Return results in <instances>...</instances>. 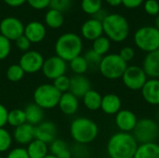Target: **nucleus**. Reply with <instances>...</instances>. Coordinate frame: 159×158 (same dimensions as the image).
<instances>
[{
	"instance_id": "nucleus-1",
	"label": "nucleus",
	"mask_w": 159,
	"mask_h": 158,
	"mask_svg": "<svg viewBox=\"0 0 159 158\" xmlns=\"http://www.w3.org/2000/svg\"><path fill=\"white\" fill-rule=\"evenodd\" d=\"M138 145L131 133L119 131L108 140L106 152L109 158H133Z\"/></svg>"
},
{
	"instance_id": "nucleus-2",
	"label": "nucleus",
	"mask_w": 159,
	"mask_h": 158,
	"mask_svg": "<svg viewBox=\"0 0 159 158\" xmlns=\"http://www.w3.org/2000/svg\"><path fill=\"white\" fill-rule=\"evenodd\" d=\"M70 134L77 144L86 145L98 137L99 127L89 117H77L71 123Z\"/></svg>"
},
{
	"instance_id": "nucleus-3",
	"label": "nucleus",
	"mask_w": 159,
	"mask_h": 158,
	"mask_svg": "<svg viewBox=\"0 0 159 158\" xmlns=\"http://www.w3.org/2000/svg\"><path fill=\"white\" fill-rule=\"evenodd\" d=\"M102 22L103 33L110 41L121 43L128 38L129 23L123 15L117 13L108 14Z\"/></svg>"
},
{
	"instance_id": "nucleus-4",
	"label": "nucleus",
	"mask_w": 159,
	"mask_h": 158,
	"mask_svg": "<svg viewBox=\"0 0 159 158\" xmlns=\"http://www.w3.org/2000/svg\"><path fill=\"white\" fill-rule=\"evenodd\" d=\"M82 50V39L75 33H65L61 34L55 43L56 55L66 62H69L73 59L81 55Z\"/></svg>"
},
{
	"instance_id": "nucleus-5",
	"label": "nucleus",
	"mask_w": 159,
	"mask_h": 158,
	"mask_svg": "<svg viewBox=\"0 0 159 158\" xmlns=\"http://www.w3.org/2000/svg\"><path fill=\"white\" fill-rule=\"evenodd\" d=\"M128 63L116 53H108L102 58L99 65L101 74L109 80H116L123 76Z\"/></svg>"
},
{
	"instance_id": "nucleus-6",
	"label": "nucleus",
	"mask_w": 159,
	"mask_h": 158,
	"mask_svg": "<svg viewBox=\"0 0 159 158\" xmlns=\"http://www.w3.org/2000/svg\"><path fill=\"white\" fill-rule=\"evenodd\" d=\"M61 93L53 84H42L38 86L33 94L34 102L43 110L53 109L58 106Z\"/></svg>"
},
{
	"instance_id": "nucleus-7",
	"label": "nucleus",
	"mask_w": 159,
	"mask_h": 158,
	"mask_svg": "<svg viewBox=\"0 0 159 158\" xmlns=\"http://www.w3.org/2000/svg\"><path fill=\"white\" fill-rule=\"evenodd\" d=\"M136 47L143 52L150 53L159 49V31L154 26L139 28L133 36Z\"/></svg>"
},
{
	"instance_id": "nucleus-8",
	"label": "nucleus",
	"mask_w": 159,
	"mask_h": 158,
	"mask_svg": "<svg viewBox=\"0 0 159 158\" xmlns=\"http://www.w3.org/2000/svg\"><path fill=\"white\" fill-rule=\"evenodd\" d=\"M132 135L139 144L154 142L159 136V125L152 118L139 119Z\"/></svg>"
},
{
	"instance_id": "nucleus-9",
	"label": "nucleus",
	"mask_w": 159,
	"mask_h": 158,
	"mask_svg": "<svg viewBox=\"0 0 159 158\" xmlns=\"http://www.w3.org/2000/svg\"><path fill=\"white\" fill-rule=\"evenodd\" d=\"M121 78L125 87L133 91L141 90L148 80L143 67L138 65L128 66Z\"/></svg>"
},
{
	"instance_id": "nucleus-10",
	"label": "nucleus",
	"mask_w": 159,
	"mask_h": 158,
	"mask_svg": "<svg viewBox=\"0 0 159 158\" xmlns=\"http://www.w3.org/2000/svg\"><path fill=\"white\" fill-rule=\"evenodd\" d=\"M45 59L43 55L36 50H28L24 52L19 61V65L24 73L35 74L42 70Z\"/></svg>"
},
{
	"instance_id": "nucleus-11",
	"label": "nucleus",
	"mask_w": 159,
	"mask_h": 158,
	"mask_svg": "<svg viewBox=\"0 0 159 158\" xmlns=\"http://www.w3.org/2000/svg\"><path fill=\"white\" fill-rule=\"evenodd\" d=\"M41 71L45 77L49 80H55L56 78L65 74L67 71V62L57 55L51 56L45 60Z\"/></svg>"
},
{
	"instance_id": "nucleus-12",
	"label": "nucleus",
	"mask_w": 159,
	"mask_h": 158,
	"mask_svg": "<svg viewBox=\"0 0 159 158\" xmlns=\"http://www.w3.org/2000/svg\"><path fill=\"white\" fill-rule=\"evenodd\" d=\"M24 33L23 23L15 17H7L0 22V34L9 41H15Z\"/></svg>"
},
{
	"instance_id": "nucleus-13",
	"label": "nucleus",
	"mask_w": 159,
	"mask_h": 158,
	"mask_svg": "<svg viewBox=\"0 0 159 158\" xmlns=\"http://www.w3.org/2000/svg\"><path fill=\"white\" fill-rule=\"evenodd\" d=\"M138 120L135 113L128 109H121L115 117V123L118 129L121 132L127 133H131L133 131Z\"/></svg>"
},
{
	"instance_id": "nucleus-14",
	"label": "nucleus",
	"mask_w": 159,
	"mask_h": 158,
	"mask_svg": "<svg viewBox=\"0 0 159 158\" xmlns=\"http://www.w3.org/2000/svg\"><path fill=\"white\" fill-rule=\"evenodd\" d=\"M57 136V127L51 121H43L34 127V139L39 140L48 145L50 144Z\"/></svg>"
},
{
	"instance_id": "nucleus-15",
	"label": "nucleus",
	"mask_w": 159,
	"mask_h": 158,
	"mask_svg": "<svg viewBox=\"0 0 159 158\" xmlns=\"http://www.w3.org/2000/svg\"><path fill=\"white\" fill-rule=\"evenodd\" d=\"M143 99L150 105H159V79L148 78L141 89Z\"/></svg>"
},
{
	"instance_id": "nucleus-16",
	"label": "nucleus",
	"mask_w": 159,
	"mask_h": 158,
	"mask_svg": "<svg viewBox=\"0 0 159 158\" xmlns=\"http://www.w3.org/2000/svg\"><path fill=\"white\" fill-rule=\"evenodd\" d=\"M91 89L90 80L84 74H75L70 78L69 92L75 97L83 98V96Z\"/></svg>"
},
{
	"instance_id": "nucleus-17",
	"label": "nucleus",
	"mask_w": 159,
	"mask_h": 158,
	"mask_svg": "<svg viewBox=\"0 0 159 158\" xmlns=\"http://www.w3.org/2000/svg\"><path fill=\"white\" fill-rule=\"evenodd\" d=\"M102 22L93 18L86 20L81 26V34L87 40L94 41L95 39L102 36Z\"/></svg>"
},
{
	"instance_id": "nucleus-18",
	"label": "nucleus",
	"mask_w": 159,
	"mask_h": 158,
	"mask_svg": "<svg viewBox=\"0 0 159 158\" xmlns=\"http://www.w3.org/2000/svg\"><path fill=\"white\" fill-rule=\"evenodd\" d=\"M142 67L148 78L159 79V49L145 55Z\"/></svg>"
},
{
	"instance_id": "nucleus-19",
	"label": "nucleus",
	"mask_w": 159,
	"mask_h": 158,
	"mask_svg": "<svg viewBox=\"0 0 159 158\" xmlns=\"http://www.w3.org/2000/svg\"><path fill=\"white\" fill-rule=\"evenodd\" d=\"M47 34L46 27L39 21H31L24 26L23 34L31 43H40L44 40Z\"/></svg>"
},
{
	"instance_id": "nucleus-20",
	"label": "nucleus",
	"mask_w": 159,
	"mask_h": 158,
	"mask_svg": "<svg viewBox=\"0 0 159 158\" xmlns=\"http://www.w3.org/2000/svg\"><path fill=\"white\" fill-rule=\"evenodd\" d=\"M12 138L20 145H28L34 140V127L24 123L14 129Z\"/></svg>"
},
{
	"instance_id": "nucleus-21",
	"label": "nucleus",
	"mask_w": 159,
	"mask_h": 158,
	"mask_svg": "<svg viewBox=\"0 0 159 158\" xmlns=\"http://www.w3.org/2000/svg\"><path fill=\"white\" fill-rule=\"evenodd\" d=\"M58 106L64 115H73L79 108V100L77 97L68 91L61 94Z\"/></svg>"
},
{
	"instance_id": "nucleus-22",
	"label": "nucleus",
	"mask_w": 159,
	"mask_h": 158,
	"mask_svg": "<svg viewBox=\"0 0 159 158\" xmlns=\"http://www.w3.org/2000/svg\"><path fill=\"white\" fill-rule=\"evenodd\" d=\"M122 107V101L120 97L114 93H108L102 96L101 109L102 111L109 115H116Z\"/></svg>"
},
{
	"instance_id": "nucleus-23",
	"label": "nucleus",
	"mask_w": 159,
	"mask_h": 158,
	"mask_svg": "<svg viewBox=\"0 0 159 158\" xmlns=\"http://www.w3.org/2000/svg\"><path fill=\"white\" fill-rule=\"evenodd\" d=\"M26 123L35 127L44 121V110L34 102L28 104L24 109Z\"/></svg>"
},
{
	"instance_id": "nucleus-24",
	"label": "nucleus",
	"mask_w": 159,
	"mask_h": 158,
	"mask_svg": "<svg viewBox=\"0 0 159 158\" xmlns=\"http://www.w3.org/2000/svg\"><path fill=\"white\" fill-rule=\"evenodd\" d=\"M133 158H159V144L156 142L139 144Z\"/></svg>"
},
{
	"instance_id": "nucleus-25",
	"label": "nucleus",
	"mask_w": 159,
	"mask_h": 158,
	"mask_svg": "<svg viewBox=\"0 0 159 158\" xmlns=\"http://www.w3.org/2000/svg\"><path fill=\"white\" fill-rule=\"evenodd\" d=\"M27 153L30 158H44L48 155V145L34 139L27 145Z\"/></svg>"
},
{
	"instance_id": "nucleus-26",
	"label": "nucleus",
	"mask_w": 159,
	"mask_h": 158,
	"mask_svg": "<svg viewBox=\"0 0 159 158\" xmlns=\"http://www.w3.org/2000/svg\"><path fill=\"white\" fill-rule=\"evenodd\" d=\"M83 103L85 107L89 111H97L101 109L102 96L100 92L94 89H90L88 91L82 98Z\"/></svg>"
},
{
	"instance_id": "nucleus-27",
	"label": "nucleus",
	"mask_w": 159,
	"mask_h": 158,
	"mask_svg": "<svg viewBox=\"0 0 159 158\" xmlns=\"http://www.w3.org/2000/svg\"><path fill=\"white\" fill-rule=\"evenodd\" d=\"M45 22L51 29H58L62 26L64 22L63 13L50 8L45 15Z\"/></svg>"
},
{
	"instance_id": "nucleus-28",
	"label": "nucleus",
	"mask_w": 159,
	"mask_h": 158,
	"mask_svg": "<svg viewBox=\"0 0 159 158\" xmlns=\"http://www.w3.org/2000/svg\"><path fill=\"white\" fill-rule=\"evenodd\" d=\"M92 49L101 55L102 57L108 54L110 48H111V41L104 35L100 36L99 38L92 41Z\"/></svg>"
},
{
	"instance_id": "nucleus-29",
	"label": "nucleus",
	"mask_w": 159,
	"mask_h": 158,
	"mask_svg": "<svg viewBox=\"0 0 159 158\" xmlns=\"http://www.w3.org/2000/svg\"><path fill=\"white\" fill-rule=\"evenodd\" d=\"M26 123L24 110L21 109H13L8 111L7 115V124L13 128H17L20 125Z\"/></svg>"
},
{
	"instance_id": "nucleus-30",
	"label": "nucleus",
	"mask_w": 159,
	"mask_h": 158,
	"mask_svg": "<svg viewBox=\"0 0 159 158\" xmlns=\"http://www.w3.org/2000/svg\"><path fill=\"white\" fill-rule=\"evenodd\" d=\"M69 63L70 69L75 74H84L89 70V65L84 56L79 55L69 61Z\"/></svg>"
},
{
	"instance_id": "nucleus-31",
	"label": "nucleus",
	"mask_w": 159,
	"mask_h": 158,
	"mask_svg": "<svg viewBox=\"0 0 159 158\" xmlns=\"http://www.w3.org/2000/svg\"><path fill=\"white\" fill-rule=\"evenodd\" d=\"M24 74L25 73L19 63L10 65L6 72V76L10 82H19L23 78Z\"/></svg>"
},
{
	"instance_id": "nucleus-32",
	"label": "nucleus",
	"mask_w": 159,
	"mask_h": 158,
	"mask_svg": "<svg viewBox=\"0 0 159 158\" xmlns=\"http://www.w3.org/2000/svg\"><path fill=\"white\" fill-rule=\"evenodd\" d=\"M102 5V0H82L81 1V8L82 10L89 15L96 14L101 8Z\"/></svg>"
},
{
	"instance_id": "nucleus-33",
	"label": "nucleus",
	"mask_w": 159,
	"mask_h": 158,
	"mask_svg": "<svg viewBox=\"0 0 159 158\" xmlns=\"http://www.w3.org/2000/svg\"><path fill=\"white\" fill-rule=\"evenodd\" d=\"M13 142L12 135L5 128H0V154L8 151Z\"/></svg>"
},
{
	"instance_id": "nucleus-34",
	"label": "nucleus",
	"mask_w": 159,
	"mask_h": 158,
	"mask_svg": "<svg viewBox=\"0 0 159 158\" xmlns=\"http://www.w3.org/2000/svg\"><path fill=\"white\" fill-rule=\"evenodd\" d=\"M84 58L85 60L87 61L88 62V65H89V68L90 67H93V68H99V65L101 63V61H102V56L99 55L98 53H96L92 48L88 50L85 55H84Z\"/></svg>"
},
{
	"instance_id": "nucleus-35",
	"label": "nucleus",
	"mask_w": 159,
	"mask_h": 158,
	"mask_svg": "<svg viewBox=\"0 0 159 158\" xmlns=\"http://www.w3.org/2000/svg\"><path fill=\"white\" fill-rule=\"evenodd\" d=\"M53 86L62 94L69 91L70 88V77L66 74H63L55 80H53Z\"/></svg>"
},
{
	"instance_id": "nucleus-36",
	"label": "nucleus",
	"mask_w": 159,
	"mask_h": 158,
	"mask_svg": "<svg viewBox=\"0 0 159 158\" xmlns=\"http://www.w3.org/2000/svg\"><path fill=\"white\" fill-rule=\"evenodd\" d=\"M68 149V145L67 143L63 141V140H61V139H56L54 140L48 146V151L50 153V155H53V156H58L61 152L64 151Z\"/></svg>"
},
{
	"instance_id": "nucleus-37",
	"label": "nucleus",
	"mask_w": 159,
	"mask_h": 158,
	"mask_svg": "<svg viewBox=\"0 0 159 158\" xmlns=\"http://www.w3.org/2000/svg\"><path fill=\"white\" fill-rule=\"evenodd\" d=\"M11 51L10 41L0 34V61L5 60L8 57Z\"/></svg>"
},
{
	"instance_id": "nucleus-38",
	"label": "nucleus",
	"mask_w": 159,
	"mask_h": 158,
	"mask_svg": "<svg viewBox=\"0 0 159 158\" xmlns=\"http://www.w3.org/2000/svg\"><path fill=\"white\" fill-rule=\"evenodd\" d=\"M72 0H50L49 7L52 9L64 12L71 7Z\"/></svg>"
},
{
	"instance_id": "nucleus-39",
	"label": "nucleus",
	"mask_w": 159,
	"mask_h": 158,
	"mask_svg": "<svg viewBox=\"0 0 159 158\" xmlns=\"http://www.w3.org/2000/svg\"><path fill=\"white\" fill-rule=\"evenodd\" d=\"M144 10L151 16H157L159 14V2L157 0H146L144 2Z\"/></svg>"
},
{
	"instance_id": "nucleus-40",
	"label": "nucleus",
	"mask_w": 159,
	"mask_h": 158,
	"mask_svg": "<svg viewBox=\"0 0 159 158\" xmlns=\"http://www.w3.org/2000/svg\"><path fill=\"white\" fill-rule=\"evenodd\" d=\"M6 158H30L28 156L26 148L23 147H16L7 153V156Z\"/></svg>"
},
{
	"instance_id": "nucleus-41",
	"label": "nucleus",
	"mask_w": 159,
	"mask_h": 158,
	"mask_svg": "<svg viewBox=\"0 0 159 158\" xmlns=\"http://www.w3.org/2000/svg\"><path fill=\"white\" fill-rule=\"evenodd\" d=\"M15 43H16V47L20 51H22L23 53L26 52V51H28V50H30V47L32 45V43L28 40V38L24 34H22L19 38H17L15 40Z\"/></svg>"
},
{
	"instance_id": "nucleus-42",
	"label": "nucleus",
	"mask_w": 159,
	"mask_h": 158,
	"mask_svg": "<svg viewBox=\"0 0 159 158\" xmlns=\"http://www.w3.org/2000/svg\"><path fill=\"white\" fill-rule=\"evenodd\" d=\"M118 55L128 63L129 61H131L134 59L135 51H134V49L131 47H123L120 49Z\"/></svg>"
},
{
	"instance_id": "nucleus-43",
	"label": "nucleus",
	"mask_w": 159,
	"mask_h": 158,
	"mask_svg": "<svg viewBox=\"0 0 159 158\" xmlns=\"http://www.w3.org/2000/svg\"><path fill=\"white\" fill-rule=\"evenodd\" d=\"M26 2L34 9H44L49 7L50 0H26Z\"/></svg>"
},
{
	"instance_id": "nucleus-44",
	"label": "nucleus",
	"mask_w": 159,
	"mask_h": 158,
	"mask_svg": "<svg viewBox=\"0 0 159 158\" xmlns=\"http://www.w3.org/2000/svg\"><path fill=\"white\" fill-rule=\"evenodd\" d=\"M8 111L5 105L0 103V128H4L7 124Z\"/></svg>"
},
{
	"instance_id": "nucleus-45",
	"label": "nucleus",
	"mask_w": 159,
	"mask_h": 158,
	"mask_svg": "<svg viewBox=\"0 0 159 158\" xmlns=\"http://www.w3.org/2000/svg\"><path fill=\"white\" fill-rule=\"evenodd\" d=\"M144 0H122V5L127 8H136L139 7Z\"/></svg>"
},
{
	"instance_id": "nucleus-46",
	"label": "nucleus",
	"mask_w": 159,
	"mask_h": 158,
	"mask_svg": "<svg viewBox=\"0 0 159 158\" xmlns=\"http://www.w3.org/2000/svg\"><path fill=\"white\" fill-rule=\"evenodd\" d=\"M108 15V13H107V11L105 10V9H102V8H101L96 14H94L93 15V19H95V20H100V21H102L104 19H105V17Z\"/></svg>"
},
{
	"instance_id": "nucleus-47",
	"label": "nucleus",
	"mask_w": 159,
	"mask_h": 158,
	"mask_svg": "<svg viewBox=\"0 0 159 158\" xmlns=\"http://www.w3.org/2000/svg\"><path fill=\"white\" fill-rule=\"evenodd\" d=\"M4 2L9 7H20V6L23 5L26 2V0H4Z\"/></svg>"
},
{
	"instance_id": "nucleus-48",
	"label": "nucleus",
	"mask_w": 159,
	"mask_h": 158,
	"mask_svg": "<svg viewBox=\"0 0 159 158\" xmlns=\"http://www.w3.org/2000/svg\"><path fill=\"white\" fill-rule=\"evenodd\" d=\"M57 158H72V153H71V150L66 149L62 152H61L58 156H56Z\"/></svg>"
},
{
	"instance_id": "nucleus-49",
	"label": "nucleus",
	"mask_w": 159,
	"mask_h": 158,
	"mask_svg": "<svg viewBox=\"0 0 159 158\" xmlns=\"http://www.w3.org/2000/svg\"><path fill=\"white\" fill-rule=\"evenodd\" d=\"M111 7H118L122 5V0H105Z\"/></svg>"
},
{
	"instance_id": "nucleus-50",
	"label": "nucleus",
	"mask_w": 159,
	"mask_h": 158,
	"mask_svg": "<svg viewBox=\"0 0 159 158\" xmlns=\"http://www.w3.org/2000/svg\"><path fill=\"white\" fill-rule=\"evenodd\" d=\"M155 24H156V28L159 31V14L157 16V18H156V20H155Z\"/></svg>"
},
{
	"instance_id": "nucleus-51",
	"label": "nucleus",
	"mask_w": 159,
	"mask_h": 158,
	"mask_svg": "<svg viewBox=\"0 0 159 158\" xmlns=\"http://www.w3.org/2000/svg\"><path fill=\"white\" fill-rule=\"evenodd\" d=\"M44 158H57L55 156H53V155H50V154H48L46 157H44Z\"/></svg>"
},
{
	"instance_id": "nucleus-52",
	"label": "nucleus",
	"mask_w": 159,
	"mask_h": 158,
	"mask_svg": "<svg viewBox=\"0 0 159 158\" xmlns=\"http://www.w3.org/2000/svg\"><path fill=\"white\" fill-rule=\"evenodd\" d=\"M0 158H4V157H2V156H0Z\"/></svg>"
},
{
	"instance_id": "nucleus-53",
	"label": "nucleus",
	"mask_w": 159,
	"mask_h": 158,
	"mask_svg": "<svg viewBox=\"0 0 159 158\" xmlns=\"http://www.w3.org/2000/svg\"><path fill=\"white\" fill-rule=\"evenodd\" d=\"M157 1H158V2H159V0H157Z\"/></svg>"
}]
</instances>
